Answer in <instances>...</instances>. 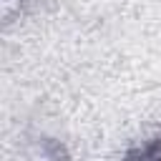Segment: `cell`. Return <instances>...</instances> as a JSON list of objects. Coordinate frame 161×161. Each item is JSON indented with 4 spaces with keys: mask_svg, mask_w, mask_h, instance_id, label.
<instances>
[{
    "mask_svg": "<svg viewBox=\"0 0 161 161\" xmlns=\"http://www.w3.org/2000/svg\"><path fill=\"white\" fill-rule=\"evenodd\" d=\"M123 161H161V138L143 141L141 146L131 148Z\"/></svg>",
    "mask_w": 161,
    "mask_h": 161,
    "instance_id": "6da1fadb",
    "label": "cell"
}]
</instances>
